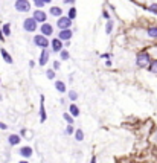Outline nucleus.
Returning a JSON list of instances; mask_svg holds the SVG:
<instances>
[{"label":"nucleus","mask_w":157,"mask_h":163,"mask_svg":"<svg viewBox=\"0 0 157 163\" xmlns=\"http://www.w3.org/2000/svg\"><path fill=\"white\" fill-rule=\"evenodd\" d=\"M15 9L19 12H29L31 11L29 0H17L15 2Z\"/></svg>","instance_id":"obj_1"},{"label":"nucleus","mask_w":157,"mask_h":163,"mask_svg":"<svg viewBox=\"0 0 157 163\" xmlns=\"http://www.w3.org/2000/svg\"><path fill=\"white\" fill-rule=\"evenodd\" d=\"M136 62H137V66H141V67L148 66V64H150V53H148V52H141V53H137Z\"/></svg>","instance_id":"obj_2"},{"label":"nucleus","mask_w":157,"mask_h":163,"mask_svg":"<svg viewBox=\"0 0 157 163\" xmlns=\"http://www.w3.org/2000/svg\"><path fill=\"white\" fill-rule=\"evenodd\" d=\"M57 26L60 28V31L70 29V26H72V20L69 19V17H60L58 22H57Z\"/></svg>","instance_id":"obj_3"},{"label":"nucleus","mask_w":157,"mask_h":163,"mask_svg":"<svg viewBox=\"0 0 157 163\" xmlns=\"http://www.w3.org/2000/svg\"><path fill=\"white\" fill-rule=\"evenodd\" d=\"M34 44L38 46V47H41V49H47L49 40L44 37V35H35V37H34Z\"/></svg>","instance_id":"obj_4"},{"label":"nucleus","mask_w":157,"mask_h":163,"mask_svg":"<svg viewBox=\"0 0 157 163\" xmlns=\"http://www.w3.org/2000/svg\"><path fill=\"white\" fill-rule=\"evenodd\" d=\"M23 29L26 31V32H34L37 29V22L32 19V17H29V19H26L24 22H23Z\"/></svg>","instance_id":"obj_5"},{"label":"nucleus","mask_w":157,"mask_h":163,"mask_svg":"<svg viewBox=\"0 0 157 163\" xmlns=\"http://www.w3.org/2000/svg\"><path fill=\"white\" fill-rule=\"evenodd\" d=\"M32 19L35 20L37 23H46V12L41 11V9H37L35 12H34Z\"/></svg>","instance_id":"obj_6"},{"label":"nucleus","mask_w":157,"mask_h":163,"mask_svg":"<svg viewBox=\"0 0 157 163\" xmlns=\"http://www.w3.org/2000/svg\"><path fill=\"white\" fill-rule=\"evenodd\" d=\"M19 152H20V156H22L23 159H31L32 154H34V151H32L31 146H22V148L19 149Z\"/></svg>","instance_id":"obj_7"},{"label":"nucleus","mask_w":157,"mask_h":163,"mask_svg":"<svg viewBox=\"0 0 157 163\" xmlns=\"http://www.w3.org/2000/svg\"><path fill=\"white\" fill-rule=\"evenodd\" d=\"M54 32V28H52V24H49L47 22L41 24V35H44V37H49Z\"/></svg>","instance_id":"obj_8"},{"label":"nucleus","mask_w":157,"mask_h":163,"mask_svg":"<svg viewBox=\"0 0 157 163\" xmlns=\"http://www.w3.org/2000/svg\"><path fill=\"white\" fill-rule=\"evenodd\" d=\"M70 38H72V31H70V29L60 31V34H58V40H61V41H67V40H70Z\"/></svg>","instance_id":"obj_9"},{"label":"nucleus","mask_w":157,"mask_h":163,"mask_svg":"<svg viewBox=\"0 0 157 163\" xmlns=\"http://www.w3.org/2000/svg\"><path fill=\"white\" fill-rule=\"evenodd\" d=\"M20 136L19 134H9L8 136V143L11 145V146H15V145H19L20 143Z\"/></svg>","instance_id":"obj_10"},{"label":"nucleus","mask_w":157,"mask_h":163,"mask_svg":"<svg viewBox=\"0 0 157 163\" xmlns=\"http://www.w3.org/2000/svg\"><path fill=\"white\" fill-rule=\"evenodd\" d=\"M41 99V102H40V121L41 122H44L46 121V111H44V96H40Z\"/></svg>","instance_id":"obj_11"},{"label":"nucleus","mask_w":157,"mask_h":163,"mask_svg":"<svg viewBox=\"0 0 157 163\" xmlns=\"http://www.w3.org/2000/svg\"><path fill=\"white\" fill-rule=\"evenodd\" d=\"M52 50H54V52H61V50H63V41L58 40V38L52 40Z\"/></svg>","instance_id":"obj_12"},{"label":"nucleus","mask_w":157,"mask_h":163,"mask_svg":"<svg viewBox=\"0 0 157 163\" xmlns=\"http://www.w3.org/2000/svg\"><path fill=\"white\" fill-rule=\"evenodd\" d=\"M47 61H49V50L47 49H43L41 55H40V64L41 66H46Z\"/></svg>","instance_id":"obj_13"},{"label":"nucleus","mask_w":157,"mask_h":163,"mask_svg":"<svg viewBox=\"0 0 157 163\" xmlns=\"http://www.w3.org/2000/svg\"><path fill=\"white\" fill-rule=\"evenodd\" d=\"M49 14H50V15H55V17H58V19H60L61 14H63V9H61L60 6H52L50 11H49Z\"/></svg>","instance_id":"obj_14"},{"label":"nucleus","mask_w":157,"mask_h":163,"mask_svg":"<svg viewBox=\"0 0 157 163\" xmlns=\"http://www.w3.org/2000/svg\"><path fill=\"white\" fill-rule=\"evenodd\" d=\"M69 111H70V116H72V117L80 116V108H78V105H75V104H72L70 107H69Z\"/></svg>","instance_id":"obj_15"},{"label":"nucleus","mask_w":157,"mask_h":163,"mask_svg":"<svg viewBox=\"0 0 157 163\" xmlns=\"http://www.w3.org/2000/svg\"><path fill=\"white\" fill-rule=\"evenodd\" d=\"M0 53H2V57H3V60L8 62V64H12V57L9 55V53H8L5 49H0Z\"/></svg>","instance_id":"obj_16"},{"label":"nucleus","mask_w":157,"mask_h":163,"mask_svg":"<svg viewBox=\"0 0 157 163\" xmlns=\"http://www.w3.org/2000/svg\"><path fill=\"white\" fill-rule=\"evenodd\" d=\"M55 88L58 90L60 93H64L66 92V84L63 83V81H57V83H55Z\"/></svg>","instance_id":"obj_17"},{"label":"nucleus","mask_w":157,"mask_h":163,"mask_svg":"<svg viewBox=\"0 0 157 163\" xmlns=\"http://www.w3.org/2000/svg\"><path fill=\"white\" fill-rule=\"evenodd\" d=\"M148 37H150V38H157V26H151V28H148Z\"/></svg>","instance_id":"obj_18"},{"label":"nucleus","mask_w":157,"mask_h":163,"mask_svg":"<svg viewBox=\"0 0 157 163\" xmlns=\"http://www.w3.org/2000/svg\"><path fill=\"white\" fill-rule=\"evenodd\" d=\"M75 139L78 140V142H81V140H84V133H82V130H75Z\"/></svg>","instance_id":"obj_19"},{"label":"nucleus","mask_w":157,"mask_h":163,"mask_svg":"<svg viewBox=\"0 0 157 163\" xmlns=\"http://www.w3.org/2000/svg\"><path fill=\"white\" fill-rule=\"evenodd\" d=\"M9 23H6V24H3V28H2V32H3V35L5 37H8V35H11V28H9Z\"/></svg>","instance_id":"obj_20"},{"label":"nucleus","mask_w":157,"mask_h":163,"mask_svg":"<svg viewBox=\"0 0 157 163\" xmlns=\"http://www.w3.org/2000/svg\"><path fill=\"white\" fill-rule=\"evenodd\" d=\"M63 117H64V121H66L69 125H73V117H72L70 114H69V113H64V114H63Z\"/></svg>","instance_id":"obj_21"},{"label":"nucleus","mask_w":157,"mask_h":163,"mask_svg":"<svg viewBox=\"0 0 157 163\" xmlns=\"http://www.w3.org/2000/svg\"><path fill=\"white\" fill-rule=\"evenodd\" d=\"M150 70L153 72V73H157V61H150Z\"/></svg>","instance_id":"obj_22"},{"label":"nucleus","mask_w":157,"mask_h":163,"mask_svg":"<svg viewBox=\"0 0 157 163\" xmlns=\"http://www.w3.org/2000/svg\"><path fill=\"white\" fill-rule=\"evenodd\" d=\"M69 99H70V101H76L78 99V93L75 90H70V92H69Z\"/></svg>","instance_id":"obj_23"},{"label":"nucleus","mask_w":157,"mask_h":163,"mask_svg":"<svg viewBox=\"0 0 157 163\" xmlns=\"http://www.w3.org/2000/svg\"><path fill=\"white\" fill-rule=\"evenodd\" d=\"M69 19H70V20H73L75 19V17H76V9H75V8H70V11H69Z\"/></svg>","instance_id":"obj_24"},{"label":"nucleus","mask_w":157,"mask_h":163,"mask_svg":"<svg viewBox=\"0 0 157 163\" xmlns=\"http://www.w3.org/2000/svg\"><path fill=\"white\" fill-rule=\"evenodd\" d=\"M46 75H47L49 79H54V78H55V70H54V69H49V70L46 72Z\"/></svg>","instance_id":"obj_25"},{"label":"nucleus","mask_w":157,"mask_h":163,"mask_svg":"<svg viewBox=\"0 0 157 163\" xmlns=\"http://www.w3.org/2000/svg\"><path fill=\"white\" fill-rule=\"evenodd\" d=\"M60 57H61V60H69V52L67 50H61Z\"/></svg>","instance_id":"obj_26"},{"label":"nucleus","mask_w":157,"mask_h":163,"mask_svg":"<svg viewBox=\"0 0 157 163\" xmlns=\"http://www.w3.org/2000/svg\"><path fill=\"white\" fill-rule=\"evenodd\" d=\"M66 133L70 136V134H73L75 133V128H73V125H67V128H66Z\"/></svg>","instance_id":"obj_27"},{"label":"nucleus","mask_w":157,"mask_h":163,"mask_svg":"<svg viewBox=\"0 0 157 163\" xmlns=\"http://www.w3.org/2000/svg\"><path fill=\"white\" fill-rule=\"evenodd\" d=\"M111 31H113V23L108 20V23H107V28H105V32H107V34H111Z\"/></svg>","instance_id":"obj_28"},{"label":"nucleus","mask_w":157,"mask_h":163,"mask_svg":"<svg viewBox=\"0 0 157 163\" xmlns=\"http://www.w3.org/2000/svg\"><path fill=\"white\" fill-rule=\"evenodd\" d=\"M34 3H35L37 8H43V6H44V3H43L41 0H34Z\"/></svg>","instance_id":"obj_29"},{"label":"nucleus","mask_w":157,"mask_h":163,"mask_svg":"<svg viewBox=\"0 0 157 163\" xmlns=\"http://www.w3.org/2000/svg\"><path fill=\"white\" fill-rule=\"evenodd\" d=\"M150 11H151V12H157V5H156V3L150 6Z\"/></svg>","instance_id":"obj_30"},{"label":"nucleus","mask_w":157,"mask_h":163,"mask_svg":"<svg viewBox=\"0 0 157 163\" xmlns=\"http://www.w3.org/2000/svg\"><path fill=\"white\" fill-rule=\"evenodd\" d=\"M60 69V62L58 61H54V70H58Z\"/></svg>","instance_id":"obj_31"},{"label":"nucleus","mask_w":157,"mask_h":163,"mask_svg":"<svg viewBox=\"0 0 157 163\" xmlns=\"http://www.w3.org/2000/svg\"><path fill=\"white\" fill-rule=\"evenodd\" d=\"M0 128H2V130H6V128H8V125L3 124V122H0Z\"/></svg>","instance_id":"obj_32"},{"label":"nucleus","mask_w":157,"mask_h":163,"mask_svg":"<svg viewBox=\"0 0 157 163\" xmlns=\"http://www.w3.org/2000/svg\"><path fill=\"white\" fill-rule=\"evenodd\" d=\"M104 19H107V20H110V15H108V12H107V11H104Z\"/></svg>","instance_id":"obj_33"},{"label":"nucleus","mask_w":157,"mask_h":163,"mask_svg":"<svg viewBox=\"0 0 157 163\" xmlns=\"http://www.w3.org/2000/svg\"><path fill=\"white\" fill-rule=\"evenodd\" d=\"M3 37H5V35H3V32H2V29H0V40H2V41H3V40H5V38H3Z\"/></svg>","instance_id":"obj_34"},{"label":"nucleus","mask_w":157,"mask_h":163,"mask_svg":"<svg viewBox=\"0 0 157 163\" xmlns=\"http://www.w3.org/2000/svg\"><path fill=\"white\" fill-rule=\"evenodd\" d=\"M41 2H43V3H44V5H46V3H50V2H52V0H41Z\"/></svg>","instance_id":"obj_35"},{"label":"nucleus","mask_w":157,"mask_h":163,"mask_svg":"<svg viewBox=\"0 0 157 163\" xmlns=\"http://www.w3.org/2000/svg\"><path fill=\"white\" fill-rule=\"evenodd\" d=\"M75 0H64V3H73Z\"/></svg>","instance_id":"obj_36"},{"label":"nucleus","mask_w":157,"mask_h":163,"mask_svg":"<svg viewBox=\"0 0 157 163\" xmlns=\"http://www.w3.org/2000/svg\"><path fill=\"white\" fill-rule=\"evenodd\" d=\"M90 163H96V157H92V160H90Z\"/></svg>","instance_id":"obj_37"},{"label":"nucleus","mask_w":157,"mask_h":163,"mask_svg":"<svg viewBox=\"0 0 157 163\" xmlns=\"http://www.w3.org/2000/svg\"><path fill=\"white\" fill-rule=\"evenodd\" d=\"M19 163H29L28 160H22V162H19Z\"/></svg>","instance_id":"obj_38"},{"label":"nucleus","mask_w":157,"mask_h":163,"mask_svg":"<svg viewBox=\"0 0 157 163\" xmlns=\"http://www.w3.org/2000/svg\"><path fill=\"white\" fill-rule=\"evenodd\" d=\"M0 83H2V79H0Z\"/></svg>","instance_id":"obj_39"}]
</instances>
